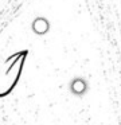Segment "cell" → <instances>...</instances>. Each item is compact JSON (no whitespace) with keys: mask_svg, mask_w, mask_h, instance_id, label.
<instances>
[{"mask_svg":"<svg viewBox=\"0 0 121 125\" xmlns=\"http://www.w3.org/2000/svg\"><path fill=\"white\" fill-rule=\"evenodd\" d=\"M69 90L75 97H83L89 90V83L83 77H74L69 83Z\"/></svg>","mask_w":121,"mask_h":125,"instance_id":"1","label":"cell"},{"mask_svg":"<svg viewBox=\"0 0 121 125\" xmlns=\"http://www.w3.org/2000/svg\"><path fill=\"white\" fill-rule=\"evenodd\" d=\"M50 28H51L50 22L44 16H36L31 23V30L35 35H40V36L46 35L50 31Z\"/></svg>","mask_w":121,"mask_h":125,"instance_id":"2","label":"cell"}]
</instances>
